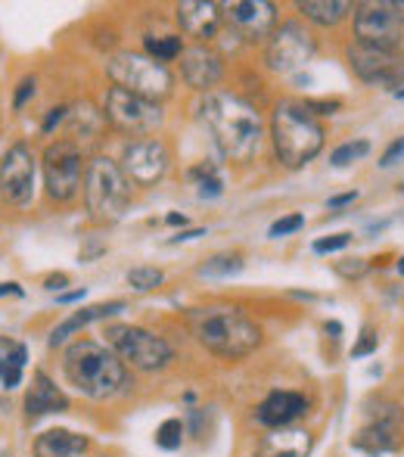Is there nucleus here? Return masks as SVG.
<instances>
[{"label": "nucleus", "mask_w": 404, "mask_h": 457, "mask_svg": "<svg viewBox=\"0 0 404 457\" xmlns=\"http://www.w3.org/2000/svg\"><path fill=\"white\" fill-rule=\"evenodd\" d=\"M221 6L211 0H184L177 4V25L187 37L194 41H211L221 29Z\"/></svg>", "instance_id": "6ab92c4d"}, {"label": "nucleus", "mask_w": 404, "mask_h": 457, "mask_svg": "<svg viewBox=\"0 0 404 457\" xmlns=\"http://www.w3.org/2000/svg\"><path fill=\"white\" fill-rule=\"evenodd\" d=\"M106 75L112 79L115 87H125V91L146 96V100H165L175 87V75L169 72V66L156 62L146 54H131V50H121V54L109 56Z\"/></svg>", "instance_id": "423d86ee"}, {"label": "nucleus", "mask_w": 404, "mask_h": 457, "mask_svg": "<svg viewBox=\"0 0 404 457\" xmlns=\"http://www.w3.org/2000/svg\"><path fill=\"white\" fill-rule=\"evenodd\" d=\"M305 414H308V398L302 395V392H290V389L271 392V395L255 408V420L268 429L293 427V423Z\"/></svg>", "instance_id": "f3484780"}, {"label": "nucleus", "mask_w": 404, "mask_h": 457, "mask_svg": "<svg viewBox=\"0 0 404 457\" xmlns=\"http://www.w3.org/2000/svg\"><path fill=\"white\" fill-rule=\"evenodd\" d=\"M395 96H399V100H404V85L399 87V91H395Z\"/></svg>", "instance_id": "09e8293b"}, {"label": "nucleus", "mask_w": 404, "mask_h": 457, "mask_svg": "<svg viewBox=\"0 0 404 457\" xmlns=\"http://www.w3.org/2000/svg\"><path fill=\"white\" fill-rule=\"evenodd\" d=\"M31 96H35V79H22L16 87V96H12V109H22Z\"/></svg>", "instance_id": "e433bc0d"}, {"label": "nucleus", "mask_w": 404, "mask_h": 457, "mask_svg": "<svg viewBox=\"0 0 404 457\" xmlns=\"http://www.w3.org/2000/svg\"><path fill=\"white\" fill-rule=\"evenodd\" d=\"M367 262L364 259H345V262H336L333 265V271H336L339 277H345V280H361L364 274H367Z\"/></svg>", "instance_id": "72a5a7b5"}, {"label": "nucleus", "mask_w": 404, "mask_h": 457, "mask_svg": "<svg viewBox=\"0 0 404 457\" xmlns=\"http://www.w3.org/2000/svg\"><path fill=\"white\" fill-rule=\"evenodd\" d=\"M296 10L302 12L308 22L320 25V29H336L355 6L345 4V0H302Z\"/></svg>", "instance_id": "b1692460"}, {"label": "nucleus", "mask_w": 404, "mask_h": 457, "mask_svg": "<svg viewBox=\"0 0 404 457\" xmlns=\"http://www.w3.org/2000/svg\"><path fill=\"white\" fill-rule=\"evenodd\" d=\"M311 433L299 427H284V429H271V433L261 439L259 457H308L311 454Z\"/></svg>", "instance_id": "412c9836"}, {"label": "nucleus", "mask_w": 404, "mask_h": 457, "mask_svg": "<svg viewBox=\"0 0 404 457\" xmlns=\"http://www.w3.org/2000/svg\"><path fill=\"white\" fill-rule=\"evenodd\" d=\"M35 190V159H31L29 146L16 144L6 150L4 162H0V193L6 203L25 205Z\"/></svg>", "instance_id": "dca6fc26"}, {"label": "nucleus", "mask_w": 404, "mask_h": 457, "mask_svg": "<svg viewBox=\"0 0 404 457\" xmlns=\"http://www.w3.org/2000/svg\"><path fill=\"white\" fill-rule=\"evenodd\" d=\"M302 228H305V215L293 212V215H286V218H277V221L271 224V230H268V237H271V240H280V237H290Z\"/></svg>", "instance_id": "2f4dec72"}, {"label": "nucleus", "mask_w": 404, "mask_h": 457, "mask_svg": "<svg viewBox=\"0 0 404 457\" xmlns=\"http://www.w3.org/2000/svg\"><path fill=\"white\" fill-rule=\"evenodd\" d=\"M119 312H125V302H100V305L81 308V312H75L72 318H66L54 333H50V339H47L50 349L62 345L69 337H75L78 330H85V327L94 324V320H103V318H109V314H119Z\"/></svg>", "instance_id": "4be33fe9"}, {"label": "nucleus", "mask_w": 404, "mask_h": 457, "mask_svg": "<svg viewBox=\"0 0 404 457\" xmlns=\"http://www.w3.org/2000/svg\"><path fill=\"white\" fill-rule=\"evenodd\" d=\"M200 119L227 162L243 165L255 156L265 125L252 103L236 94H209L200 106Z\"/></svg>", "instance_id": "f257e3e1"}, {"label": "nucleus", "mask_w": 404, "mask_h": 457, "mask_svg": "<svg viewBox=\"0 0 404 457\" xmlns=\"http://www.w3.org/2000/svg\"><path fill=\"white\" fill-rule=\"evenodd\" d=\"M194 333L211 355L240 361L261 345V327L240 308H209L194 318Z\"/></svg>", "instance_id": "20e7f679"}, {"label": "nucleus", "mask_w": 404, "mask_h": 457, "mask_svg": "<svg viewBox=\"0 0 404 457\" xmlns=\"http://www.w3.org/2000/svg\"><path fill=\"white\" fill-rule=\"evenodd\" d=\"M401 429H404V408L399 402L380 398V402L367 404V423L355 433L351 445L370 457L392 454V452H399L404 442Z\"/></svg>", "instance_id": "1a4fd4ad"}, {"label": "nucleus", "mask_w": 404, "mask_h": 457, "mask_svg": "<svg viewBox=\"0 0 404 457\" xmlns=\"http://www.w3.org/2000/svg\"><path fill=\"white\" fill-rule=\"evenodd\" d=\"M81 452H87V439L69 429H47L35 439V457H75Z\"/></svg>", "instance_id": "5701e85b"}, {"label": "nucleus", "mask_w": 404, "mask_h": 457, "mask_svg": "<svg viewBox=\"0 0 404 457\" xmlns=\"http://www.w3.org/2000/svg\"><path fill=\"white\" fill-rule=\"evenodd\" d=\"M66 112H69V109H66V106H56V109H50L47 121H44V131H47V134H50V131H54V128H56V125H60V121H62V119H66Z\"/></svg>", "instance_id": "4c0bfd02"}, {"label": "nucleus", "mask_w": 404, "mask_h": 457, "mask_svg": "<svg viewBox=\"0 0 404 457\" xmlns=\"http://www.w3.org/2000/svg\"><path fill=\"white\" fill-rule=\"evenodd\" d=\"M370 153V140H349V144L336 146V150L330 153V162L336 165V169H345V165H351L355 159H364Z\"/></svg>", "instance_id": "c756f323"}, {"label": "nucleus", "mask_w": 404, "mask_h": 457, "mask_svg": "<svg viewBox=\"0 0 404 457\" xmlns=\"http://www.w3.org/2000/svg\"><path fill=\"white\" fill-rule=\"evenodd\" d=\"M171 165V153L169 146L159 137H144V140H131L121 153V171H125L128 181H134L137 187H153L165 178Z\"/></svg>", "instance_id": "4468645a"}, {"label": "nucleus", "mask_w": 404, "mask_h": 457, "mask_svg": "<svg viewBox=\"0 0 404 457\" xmlns=\"http://www.w3.org/2000/svg\"><path fill=\"white\" fill-rule=\"evenodd\" d=\"M243 271V259L240 255H215L205 265H200V277H230Z\"/></svg>", "instance_id": "c85d7f7f"}, {"label": "nucleus", "mask_w": 404, "mask_h": 457, "mask_svg": "<svg viewBox=\"0 0 404 457\" xmlns=\"http://www.w3.org/2000/svg\"><path fill=\"white\" fill-rule=\"evenodd\" d=\"M326 333H342V327H339L336 320H333V324H326Z\"/></svg>", "instance_id": "49530a36"}, {"label": "nucleus", "mask_w": 404, "mask_h": 457, "mask_svg": "<svg viewBox=\"0 0 404 457\" xmlns=\"http://www.w3.org/2000/svg\"><path fill=\"white\" fill-rule=\"evenodd\" d=\"M349 56V66L364 85H380V87H399L404 85V56L389 54V50L364 47V44H349L345 50Z\"/></svg>", "instance_id": "ddd939ff"}, {"label": "nucleus", "mask_w": 404, "mask_h": 457, "mask_svg": "<svg viewBox=\"0 0 404 457\" xmlns=\"http://www.w3.org/2000/svg\"><path fill=\"white\" fill-rule=\"evenodd\" d=\"M392 6H395V12H399V19L404 22V0H392Z\"/></svg>", "instance_id": "c03bdc74"}, {"label": "nucleus", "mask_w": 404, "mask_h": 457, "mask_svg": "<svg viewBox=\"0 0 404 457\" xmlns=\"http://www.w3.org/2000/svg\"><path fill=\"white\" fill-rule=\"evenodd\" d=\"M85 203L87 212L103 224H115L125 218L128 205H131V181L125 178L121 165H115L106 156H97L87 162Z\"/></svg>", "instance_id": "39448f33"}, {"label": "nucleus", "mask_w": 404, "mask_h": 457, "mask_svg": "<svg viewBox=\"0 0 404 457\" xmlns=\"http://www.w3.org/2000/svg\"><path fill=\"white\" fill-rule=\"evenodd\" d=\"M85 293H87L85 287H81V289H72V293L60 295V302H66V305H69V302H78V299H85Z\"/></svg>", "instance_id": "79ce46f5"}, {"label": "nucleus", "mask_w": 404, "mask_h": 457, "mask_svg": "<svg viewBox=\"0 0 404 457\" xmlns=\"http://www.w3.org/2000/svg\"><path fill=\"white\" fill-rule=\"evenodd\" d=\"M62 370L66 379L81 392V395L103 402V398H115L119 392L128 389V367L115 355L109 345L91 343V339H78L66 349L62 358Z\"/></svg>", "instance_id": "f03ea898"}, {"label": "nucleus", "mask_w": 404, "mask_h": 457, "mask_svg": "<svg viewBox=\"0 0 404 457\" xmlns=\"http://www.w3.org/2000/svg\"><path fill=\"white\" fill-rule=\"evenodd\" d=\"M106 339H109V349L125 361V367H134V370L156 373L175 361V349L162 337L144 330V327L112 324L106 330Z\"/></svg>", "instance_id": "0eeeda50"}, {"label": "nucleus", "mask_w": 404, "mask_h": 457, "mask_svg": "<svg viewBox=\"0 0 404 457\" xmlns=\"http://www.w3.org/2000/svg\"><path fill=\"white\" fill-rule=\"evenodd\" d=\"M184 221H187V218H184V215H175V212H171V215H169V224H184Z\"/></svg>", "instance_id": "a18cd8bd"}, {"label": "nucleus", "mask_w": 404, "mask_h": 457, "mask_svg": "<svg viewBox=\"0 0 404 457\" xmlns=\"http://www.w3.org/2000/svg\"><path fill=\"white\" fill-rule=\"evenodd\" d=\"M271 137L280 165L296 171L324 150L326 131L305 103L280 100L271 115Z\"/></svg>", "instance_id": "7ed1b4c3"}, {"label": "nucleus", "mask_w": 404, "mask_h": 457, "mask_svg": "<svg viewBox=\"0 0 404 457\" xmlns=\"http://www.w3.org/2000/svg\"><path fill=\"white\" fill-rule=\"evenodd\" d=\"M404 156V137H399V140H392V144L386 146V153L380 156V169H392L395 162Z\"/></svg>", "instance_id": "c9c22d12"}, {"label": "nucleus", "mask_w": 404, "mask_h": 457, "mask_svg": "<svg viewBox=\"0 0 404 457\" xmlns=\"http://www.w3.org/2000/svg\"><path fill=\"white\" fill-rule=\"evenodd\" d=\"M190 178L196 181V187H200V196L202 199H215V196H221L224 193V181H221V175H218V169L215 165H196L194 171H190Z\"/></svg>", "instance_id": "bb28decb"}, {"label": "nucleus", "mask_w": 404, "mask_h": 457, "mask_svg": "<svg viewBox=\"0 0 404 457\" xmlns=\"http://www.w3.org/2000/svg\"><path fill=\"white\" fill-rule=\"evenodd\" d=\"M0 295H22L19 283H0Z\"/></svg>", "instance_id": "a19ab883"}, {"label": "nucleus", "mask_w": 404, "mask_h": 457, "mask_svg": "<svg viewBox=\"0 0 404 457\" xmlns=\"http://www.w3.org/2000/svg\"><path fill=\"white\" fill-rule=\"evenodd\" d=\"M156 445L162 448V452H177V448L184 445V423L177 420V417H169V420L159 423Z\"/></svg>", "instance_id": "cd10ccee"}, {"label": "nucleus", "mask_w": 404, "mask_h": 457, "mask_svg": "<svg viewBox=\"0 0 404 457\" xmlns=\"http://www.w3.org/2000/svg\"><path fill=\"white\" fill-rule=\"evenodd\" d=\"M25 358H29V349L19 343L10 345L6 355H0V386H4V389H16V386L22 383Z\"/></svg>", "instance_id": "393cba45"}, {"label": "nucleus", "mask_w": 404, "mask_h": 457, "mask_svg": "<svg viewBox=\"0 0 404 457\" xmlns=\"http://www.w3.org/2000/svg\"><path fill=\"white\" fill-rule=\"evenodd\" d=\"M81 162H85V156L72 140H56L44 150V184H47L50 199L69 203V199L78 196L81 175H85Z\"/></svg>", "instance_id": "9b49d317"}, {"label": "nucleus", "mask_w": 404, "mask_h": 457, "mask_svg": "<svg viewBox=\"0 0 404 457\" xmlns=\"http://www.w3.org/2000/svg\"><path fill=\"white\" fill-rule=\"evenodd\" d=\"M376 349H380V333H376V327L367 324L361 330V339L351 345V358H367V355H374Z\"/></svg>", "instance_id": "473e14b6"}, {"label": "nucleus", "mask_w": 404, "mask_h": 457, "mask_svg": "<svg viewBox=\"0 0 404 457\" xmlns=\"http://www.w3.org/2000/svg\"><path fill=\"white\" fill-rule=\"evenodd\" d=\"M103 109H106V119L121 134H131V137H146L165 121V112L156 100H146V96H137L125 87H109Z\"/></svg>", "instance_id": "9d476101"}, {"label": "nucleus", "mask_w": 404, "mask_h": 457, "mask_svg": "<svg viewBox=\"0 0 404 457\" xmlns=\"http://www.w3.org/2000/svg\"><path fill=\"white\" fill-rule=\"evenodd\" d=\"M351 243V234H333V237H320L314 243V253L326 255V253H336V249H345Z\"/></svg>", "instance_id": "f704fd0d"}, {"label": "nucleus", "mask_w": 404, "mask_h": 457, "mask_svg": "<svg viewBox=\"0 0 404 457\" xmlns=\"http://www.w3.org/2000/svg\"><path fill=\"white\" fill-rule=\"evenodd\" d=\"M128 283H131L137 293H150L162 283V271L159 268H131L128 271Z\"/></svg>", "instance_id": "7c9ffc66"}, {"label": "nucleus", "mask_w": 404, "mask_h": 457, "mask_svg": "<svg viewBox=\"0 0 404 457\" xmlns=\"http://www.w3.org/2000/svg\"><path fill=\"white\" fill-rule=\"evenodd\" d=\"M144 47H146V56H153L156 62H171V60H177V56L184 54V41H181V35H162V37H146L144 41Z\"/></svg>", "instance_id": "a878e982"}, {"label": "nucleus", "mask_w": 404, "mask_h": 457, "mask_svg": "<svg viewBox=\"0 0 404 457\" xmlns=\"http://www.w3.org/2000/svg\"><path fill=\"white\" fill-rule=\"evenodd\" d=\"M181 75L194 91H211L224 75L221 56L202 44H194L181 54Z\"/></svg>", "instance_id": "a211bd4d"}, {"label": "nucleus", "mask_w": 404, "mask_h": 457, "mask_svg": "<svg viewBox=\"0 0 404 457\" xmlns=\"http://www.w3.org/2000/svg\"><path fill=\"white\" fill-rule=\"evenodd\" d=\"M66 283H69L66 274H56V277H50V280H47V289H62Z\"/></svg>", "instance_id": "37998d69"}, {"label": "nucleus", "mask_w": 404, "mask_h": 457, "mask_svg": "<svg viewBox=\"0 0 404 457\" xmlns=\"http://www.w3.org/2000/svg\"><path fill=\"white\" fill-rule=\"evenodd\" d=\"M314 54H317V41H314L311 31L299 22H284L271 35V41H268L265 62L271 72L286 75V72L302 69Z\"/></svg>", "instance_id": "f8f14e48"}, {"label": "nucleus", "mask_w": 404, "mask_h": 457, "mask_svg": "<svg viewBox=\"0 0 404 457\" xmlns=\"http://www.w3.org/2000/svg\"><path fill=\"white\" fill-rule=\"evenodd\" d=\"M399 274L404 277V255H401V259H399Z\"/></svg>", "instance_id": "de8ad7c7"}, {"label": "nucleus", "mask_w": 404, "mask_h": 457, "mask_svg": "<svg viewBox=\"0 0 404 457\" xmlns=\"http://www.w3.org/2000/svg\"><path fill=\"white\" fill-rule=\"evenodd\" d=\"M224 22L240 41H265L277 31V6L268 0H236L224 4Z\"/></svg>", "instance_id": "2eb2a0df"}, {"label": "nucleus", "mask_w": 404, "mask_h": 457, "mask_svg": "<svg viewBox=\"0 0 404 457\" xmlns=\"http://www.w3.org/2000/svg\"><path fill=\"white\" fill-rule=\"evenodd\" d=\"M358 199V190H349V193H339V196H333L330 203H326V209H342V205L355 203Z\"/></svg>", "instance_id": "58836bf2"}, {"label": "nucleus", "mask_w": 404, "mask_h": 457, "mask_svg": "<svg viewBox=\"0 0 404 457\" xmlns=\"http://www.w3.org/2000/svg\"><path fill=\"white\" fill-rule=\"evenodd\" d=\"M351 25H355V44L399 54L404 41V22L395 12L392 0H364V4H358L355 12H351Z\"/></svg>", "instance_id": "6e6552de"}, {"label": "nucleus", "mask_w": 404, "mask_h": 457, "mask_svg": "<svg viewBox=\"0 0 404 457\" xmlns=\"http://www.w3.org/2000/svg\"><path fill=\"white\" fill-rule=\"evenodd\" d=\"M205 230L200 228H194V230H184V234H177V237H171V243H187V240H196V237H202Z\"/></svg>", "instance_id": "ea45409f"}, {"label": "nucleus", "mask_w": 404, "mask_h": 457, "mask_svg": "<svg viewBox=\"0 0 404 457\" xmlns=\"http://www.w3.org/2000/svg\"><path fill=\"white\" fill-rule=\"evenodd\" d=\"M62 411H69V395L44 370H35L31 392H29V398H25V414H29V420H37V417H44V414H62Z\"/></svg>", "instance_id": "aec40b11"}]
</instances>
